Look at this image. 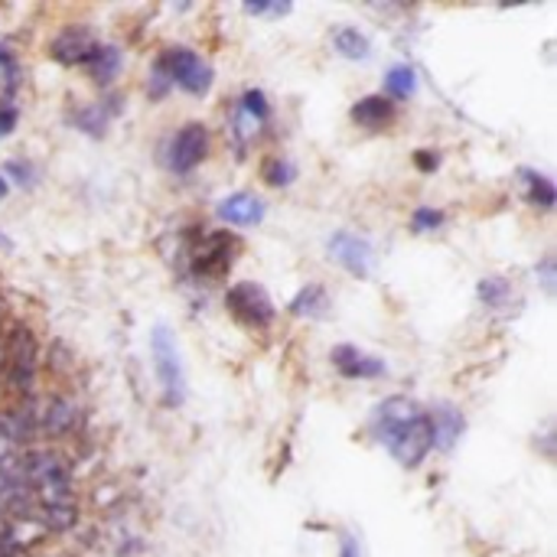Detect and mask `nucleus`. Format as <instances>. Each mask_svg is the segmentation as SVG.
<instances>
[{"instance_id":"f257e3e1","label":"nucleus","mask_w":557,"mask_h":557,"mask_svg":"<svg viewBox=\"0 0 557 557\" xmlns=\"http://www.w3.org/2000/svg\"><path fill=\"white\" fill-rule=\"evenodd\" d=\"M372 434L405 470H418L434 450V421L411 398H388L372 414Z\"/></svg>"},{"instance_id":"f03ea898","label":"nucleus","mask_w":557,"mask_h":557,"mask_svg":"<svg viewBox=\"0 0 557 557\" xmlns=\"http://www.w3.org/2000/svg\"><path fill=\"white\" fill-rule=\"evenodd\" d=\"M16 460H20L23 490H26V496H29V503H33L29 522H33L42 509L75 506L72 470H69V463H65L55 450H29V454H16Z\"/></svg>"},{"instance_id":"7ed1b4c3","label":"nucleus","mask_w":557,"mask_h":557,"mask_svg":"<svg viewBox=\"0 0 557 557\" xmlns=\"http://www.w3.org/2000/svg\"><path fill=\"white\" fill-rule=\"evenodd\" d=\"M150 356H153V372L160 382V395L166 408H180L186 401V369L183 356L176 346V336L166 323H157L150 333Z\"/></svg>"},{"instance_id":"20e7f679","label":"nucleus","mask_w":557,"mask_h":557,"mask_svg":"<svg viewBox=\"0 0 557 557\" xmlns=\"http://www.w3.org/2000/svg\"><path fill=\"white\" fill-rule=\"evenodd\" d=\"M36 372H39V346H36V336L26 326H13L10 336H7L3 375H7V382L20 395H29L33 392V382H36Z\"/></svg>"},{"instance_id":"39448f33","label":"nucleus","mask_w":557,"mask_h":557,"mask_svg":"<svg viewBox=\"0 0 557 557\" xmlns=\"http://www.w3.org/2000/svg\"><path fill=\"white\" fill-rule=\"evenodd\" d=\"M160 69H163V75L170 82H176L189 95H206L212 88V69H209V62L199 52L186 49V46L166 49L163 59H160Z\"/></svg>"},{"instance_id":"423d86ee","label":"nucleus","mask_w":557,"mask_h":557,"mask_svg":"<svg viewBox=\"0 0 557 557\" xmlns=\"http://www.w3.org/2000/svg\"><path fill=\"white\" fill-rule=\"evenodd\" d=\"M23 418L29 421L33 434L42 431V434H52V437L72 434L78 428V421H82L78 408L69 398H42V401H33L29 411H23Z\"/></svg>"},{"instance_id":"0eeeda50","label":"nucleus","mask_w":557,"mask_h":557,"mask_svg":"<svg viewBox=\"0 0 557 557\" xmlns=\"http://www.w3.org/2000/svg\"><path fill=\"white\" fill-rule=\"evenodd\" d=\"M225 307L248 326H268L274 320V300L268 297V290L255 281L235 284L225 294Z\"/></svg>"},{"instance_id":"6e6552de","label":"nucleus","mask_w":557,"mask_h":557,"mask_svg":"<svg viewBox=\"0 0 557 557\" xmlns=\"http://www.w3.org/2000/svg\"><path fill=\"white\" fill-rule=\"evenodd\" d=\"M209 153V131L202 124H186L173 134L170 147H166V166L173 173H189L196 170Z\"/></svg>"},{"instance_id":"1a4fd4ad","label":"nucleus","mask_w":557,"mask_h":557,"mask_svg":"<svg viewBox=\"0 0 557 557\" xmlns=\"http://www.w3.org/2000/svg\"><path fill=\"white\" fill-rule=\"evenodd\" d=\"M330 255H333V261H339L356 277H369L372 268H375V251L362 235H349V232L333 235L330 238Z\"/></svg>"},{"instance_id":"9d476101","label":"nucleus","mask_w":557,"mask_h":557,"mask_svg":"<svg viewBox=\"0 0 557 557\" xmlns=\"http://www.w3.org/2000/svg\"><path fill=\"white\" fill-rule=\"evenodd\" d=\"M95 49H98V39L88 26H65L49 46L52 59L62 65H85Z\"/></svg>"},{"instance_id":"9b49d317","label":"nucleus","mask_w":557,"mask_h":557,"mask_svg":"<svg viewBox=\"0 0 557 557\" xmlns=\"http://www.w3.org/2000/svg\"><path fill=\"white\" fill-rule=\"evenodd\" d=\"M219 219L238 228H255L264 222V202L255 193H232L219 202Z\"/></svg>"},{"instance_id":"f8f14e48","label":"nucleus","mask_w":557,"mask_h":557,"mask_svg":"<svg viewBox=\"0 0 557 557\" xmlns=\"http://www.w3.org/2000/svg\"><path fill=\"white\" fill-rule=\"evenodd\" d=\"M330 359H333L336 372L346 375V379H382V375H385V362L366 356V352L356 349V346H336Z\"/></svg>"},{"instance_id":"ddd939ff","label":"nucleus","mask_w":557,"mask_h":557,"mask_svg":"<svg viewBox=\"0 0 557 557\" xmlns=\"http://www.w3.org/2000/svg\"><path fill=\"white\" fill-rule=\"evenodd\" d=\"M352 121L359 127H369V131H382L395 121V104L382 95H369L362 101L352 104Z\"/></svg>"},{"instance_id":"4468645a","label":"nucleus","mask_w":557,"mask_h":557,"mask_svg":"<svg viewBox=\"0 0 557 557\" xmlns=\"http://www.w3.org/2000/svg\"><path fill=\"white\" fill-rule=\"evenodd\" d=\"M29 437H33V428H29V421L23 418V411L0 414V460L16 457V447L26 444Z\"/></svg>"},{"instance_id":"2eb2a0df","label":"nucleus","mask_w":557,"mask_h":557,"mask_svg":"<svg viewBox=\"0 0 557 557\" xmlns=\"http://www.w3.org/2000/svg\"><path fill=\"white\" fill-rule=\"evenodd\" d=\"M85 65H88V72H91V78H95L98 85H108V82L121 72V49L101 46V42H98V49L91 52V59H88Z\"/></svg>"},{"instance_id":"dca6fc26","label":"nucleus","mask_w":557,"mask_h":557,"mask_svg":"<svg viewBox=\"0 0 557 557\" xmlns=\"http://www.w3.org/2000/svg\"><path fill=\"white\" fill-rule=\"evenodd\" d=\"M333 46H336V52H339V55L356 59V62L369 59V52H372L369 36H366V33H359L356 26H343V29H336V33H333Z\"/></svg>"},{"instance_id":"f3484780","label":"nucleus","mask_w":557,"mask_h":557,"mask_svg":"<svg viewBox=\"0 0 557 557\" xmlns=\"http://www.w3.org/2000/svg\"><path fill=\"white\" fill-rule=\"evenodd\" d=\"M431 421H434V444H441V450H450L463 434V418L450 408H441L437 418L431 414Z\"/></svg>"},{"instance_id":"a211bd4d","label":"nucleus","mask_w":557,"mask_h":557,"mask_svg":"<svg viewBox=\"0 0 557 557\" xmlns=\"http://www.w3.org/2000/svg\"><path fill=\"white\" fill-rule=\"evenodd\" d=\"M385 88H388L398 101L414 98V91H418V75H414V69H411V65H392L388 75H385Z\"/></svg>"},{"instance_id":"6ab92c4d","label":"nucleus","mask_w":557,"mask_h":557,"mask_svg":"<svg viewBox=\"0 0 557 557\" xmlns=\"http://www.w3.org/2000/svg\"><path fill=\"white\" fill-rule=\"evenodd\" d=\"M326 307V290L320 284H307L294 300H290V313L294 317H320Z\"/></svg>"},{"instance_id":"aec40b11","label":"nucleus","mask_w":557,"mask_h":557,"mask_svg":"<svg viewBox=\"0 0 557 557\" xmlns=\"http://www.w3.org/2000/svg\"><path fill=\"white\" fill-rule=\"evenodd\" d=\"M268 114H271V104H268V98L258 88H251V91L242 95V101H238V124H245V121L264 124Z\"/></svg>"},{"instance_id":"412c9836","label":"nucleus","mask_w":557,"mask_h":557,"mask_svg":"<svg viewBox=\"0 0 557 557\" xmlns=\"http://www.w3.org/2000/svg\"><path fill=\"white\" fill-rule=\"evenodd\" d=\"M522 180H525V189H529V199L542 209H552L555 206V183L535 170H522Z\"/></svg>"},{"instance_id":"4be33fe9","label":"nucleus","mask_w":557,"mask_h":557,"mask_svg":"<svg viewBox=\"0 0 557 557\" xmlns=\"http://www.w3.org/2000/svg\"><path fill=\"white\" fill-rule=\"evenodd\" d=\"M0 548H23V552H26V539H23V519L0 516Z\"/></svg>"},{"instance_id":"5701e85b","label":"nucleus","mask_w":557,"mask_h":557,"mask_svg":"<svg viewBox=\"0 0 557 557\" xmlns=\"http://www.w3.org/2000/svg\"><path fill=\"white\" fill-rule=\"evenodd\" d=\"M480 300H483L486 307H503V304L509 300V284H506V281H496V277L483 281V284H480Z\"/></svg>"},{"instance_id":"b1692460","label":"nucleus","mask_w":557,"mask_h":557,"mask_svg":"<svg viewBox=\"0 0 557 557\" xmlns=\"http://www.w3.org/2000/svg\"><path fill=\"white\" fill-rule=\"evenodd\" d=\"M75 124H78L85 134H88V131H91V134H101V131H104V124H108V114H104V111H98L95 104H88V108H82V111L75 114Z\"/></svg>"},{"instance_id":"393cba45","label":"nucleus","mask_w":557,"mask_h":557,"mask_svg":"<svg viewBox=\"0 0 557 557\" xmlns=\"http://www.w3.org/2000/svg\"><path fill=\"white\" fill-rule=\"evenodd\" d=\"M264 176H268L271 186H287V183H294L297 170H294L287 160H271V163L264 166Z\"/></svg>"},{"instance_id":"a878e982","label":"nucleus","mask_w":557,"mask_h":557,"mask_svg":"<svg viewBox=\"0 0 557 557\" xmlns=\"http://www.w3.org/2000/svg\"><path fill=\"white\" fill-rule=\"evenodd\" d=\"M441 225H444V212H437V209H418L414 219H411V228L414 232H434Z\"/></svg>"},{"instance_id":"bb28decb","label":"nucleus","mask_w":557,"mask_h":557,"mask_svg":"<svg viewBox=\"0 0 557 557\" xmlns=\"http://www.w3.org/2000/svg\"><path fill=\"white\" fill-rule=\"evenodd\" d=\"M245 13H255V16H287L290 13V3H245Z\"/></svg>"},{"instance_id":"cd10ccee","label":"nucleus","mask_w":557,"mask_h":557,"mask_svg":"<svg viewBox=\"0 0 557 557\" xmlns=\"http://www.w3.org/2000/svg\"><path fill=\"white\" fill-rule=\"evenodd\" d=\"M7 176H10L16 186H29V183H33V170H29V163H23V160L7 163Z\"/></svg>"},{"instance_id":"c85d7f7f","label":"nucleus","mask_w":557,"mask_h":557,"mask_svg":"<svg viewBox=\"0 0 557 557\" xmlns=\"http://www.w3.org/2000/svg\"><path fill=\"white\" fill-rule=\"evenodd\" d=\"M339 557H366V548L356 535H343V545H339Z\"/></svg>"},{"instance_id":"c756f323","label":"nucleus","mask_w":557,"mask_h":557,"mask_svg":"<svg viewBox=\"0 0 557 557\" xmlns=\"http://www.w3.org/2000/svg\"><path fill=\"white\" fill-rule=\"evenodd\" d=\"M13 78H16V62H13L10 52L0 49V85H7V82H13Z\"/></svg>"},{"instance_id":"7c9ffc66","label":"nucleus","mask_w":557,"mask_h":557,"mask_svg":"<svg viewBox=\"0 0 557 557\" xmlns=\"http://www.w3.org/2000/svg\"><path fill=\"white\" fill-rule=\"evenodd\" d=\"M16 127V111L13 108H0V137H7Z\"/></svg>"},{"instance_id":"2f4dec72","label":"nucleus","mask_w":557,"mask_h":557,"mask_svg":"<svg viewBox=\"0 0 557 557\" xmlns=\"http://www.w3.org/2000/svg\"><path fill=\"white\" fill-rule=\"evenodd\" d=\"M542 281H545V290H555V264L552 261L542 264Z\"/></svg>"},{"instance_id":"473e14b6","label":"nucleus","mask_w":557,"mask_h":557,"mask_svg":"<svg viewBox=\"0 0 557 557\" xmlns=\"http://www.w3.org/2000/svg\"><path fill=\"white\" fill-rule=\"evenodd\" d=\"M418 166H421V170H434V166H437L434 153H424V150H421V153H418Z\"/></svg>"},{"instance_id":"72a5a7b5","label":"nucleus","mask_w":557,"mask_h":557,"mask_svg":"<svg viewBox=\"0 0 557 557\" xmlns=\"http://www.w3.org/2000/svg\"><path fill=\"white\" fill-rule=\"evenodd\" d=\"M7 189H10V183H3V176H0V199L7 196Z\"/></svg>"}]
</instances>
